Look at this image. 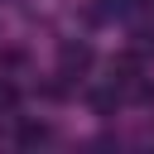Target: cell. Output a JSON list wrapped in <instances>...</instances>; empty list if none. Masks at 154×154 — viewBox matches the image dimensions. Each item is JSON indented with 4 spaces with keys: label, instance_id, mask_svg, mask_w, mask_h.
<instances>
[{
    "label": "cell",
    "instance_id": "1",
    "mask_svg": "<svg viewBox=\"0 0 154 154\" xmlns=\"http://www.w3.org/2000/svg\"><path fill=\"white\" fill-rule=\"evenodd\" d=\"M19 135H24V140H29V144H34V140H48V125H24V130H19Z\"/></svg>",
    "mask_w": 154,
    "mask_h": 154
}]
</instances>
